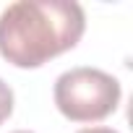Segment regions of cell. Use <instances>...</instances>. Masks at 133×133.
Segmentation results:
<instances>
[{
  "label": "cell",
  "mask_w": 133,
  "mask_h": 133,
  "mask_svg": "<svg viewBox=\"0 0 133 133\" xmlns=\"http://www.w3.org/2000/svg\"><path fill=\"white\" fill-rule=\"evenodd\" d=\"M84 8L71 0H18L0 13V55L16 68H39L78 44Z\"/></svg>",
  "instance_id": "cell-1"
},
{
  "label": "cell",
  "mask_w": 133,
  "mask_h": 133,
  "mask_svg": "<svg viewBox=\"0 0 133 133\" xmlns=\"http://www.w3.org/2000/svg\"><path fill=\"white\" fill-rule=\"evenodd\" d=\"M120 81L99 68H71L57 76L52 97L55 107L73 123H97L120 104Z\"/></svg>",
  "instance_id": "cell-2"
},
{
  "label": "cell",
  "mask_w": 133,
  "mask_h": 133,
  "mask_svg": "<svg viewBox=\"0 0 133 133\" xmlns=\"http://www.w3.org/2000/svg\"><path fill=\"white\" fill-rule=\"evenodd\" d=\"M11 112H13V91H11V86L3 78H0V125L11 117Z\"/></svg>",
  "instance_id": "cell-3"
},
{
  "label": "cell",
  "mask_w": 133,
  "mask_h": 133,
  "mask_svg": "<svg viewBox=\"0 0 133 133\" xmlns=\"http://www.w3.org/2000/svg\"><path fill=\"white\" fill-rule=\"evenodd\" d=\"M78 133H117L115 128H104V125H94V128H81Z\"/></svg>",
  "instance_id": "cell-4"
},
{
  "label": "cell",
  "mask_w": 133,
  "mask_h": 133,
  "mask_svg": "<svg viewBox=\"0 0 133 133\" xmlns=\"http://www.w3.org/2000/svg\"><path fill=\"white\" fill-rule=\"evenodd\" d=\"M13 133H31V130H13Z\"/></svg>",
  "instance_id": "cell-5"
}]
</instances>
